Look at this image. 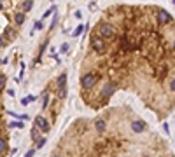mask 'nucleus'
Here are the masks:
<instances>
[{"mask_svg":"<svg viewBox=\"0 0 175 157\" xmlns=\"http://www.w3.org/2000/svg\"><path fill=\"white\" fill-rule=\"evenodd\" d=\"M35 100V96H26V98H23V100H21V105H28V103H32V101H33Z\"/></svg>","mask_w":175,"mask_h":157,"instance_id":"nucleus-13","label":"nucleus"},{"mask_svg":"<svg viewBox=\"0 0 175 157\" xmlns=\"http://www.w3.org/2000/svg\"><path fill=\"white\" fill-rule=\"evenodd\" d=\"M5 147H7V145H5V140H4V138H0V154L5 150Z\"/></svg>","mask_w":175,"mask_h":157,"instance_id":"nucleus-17","label":"nucleus"},{"mask_svg":"<svg viewBox=\"0 0 175 157\" xmlns=\"http://www.w3.org/2000/svg\"><path fill=\"white\" fill-rule=\"evenodd\" d=\"M68 51V44H63V45H61V52H67Z\"/></svg>","mask_w":175,"mask_h":157,"instance_id":"nucleus-26","label":"nucleus"},{"mask_svg":"<svg viewBox=\"0 0 175 157\" xmlns=\"http://www.w3.org/2000/svg\"><path fill=\"white\" fill-rule=\"evenodd\" d=\"M131 129L135 131V133H142V131H145V122H142V121H135L133 124H131Z\"/></svg>","mask_w":175,"mask_h":157,"instance_id":"nucleus-7","label":"nucleus"},{"mask_svg":"<svg viewBox=\"0 0 175 157\" xmlns=\"http://www.w3.org/2000/svg\"><path fill=\"white\" fill-rule=\"evenodd\" d=\"M114 89H116V87H114V84H112V82H107V84H105L103 89H102V98H103V101H107V100L110 98V96H112Z\"/></svg>","mask_w":175,"mask_h":157,"instance_id":"nucleus-5","label":"nucleus"},{"mask_svg":"<svg viewBox=\"0 0 175 157\" xmlns=\"http://www.w3.org/2000/svg\"><path fill=\"white\" fill-rule=\"evenodd\" d=\"M54 157H61V155H54Z\"/></svg>","mask_w":175,"mask_h":157,"instance_id":"nucleus-29","label":"nucleus"},{"mask_svg":"<svg viewBox=\"0 0 175 157\" xmlns=\"http://www.w3.org/2000/svg\"><path fill=\"white\" fill-rule=\"evenodd\" d=\"M46 145V138H39L37 140V148H42Z\"/></svg>","mask_w":175,"mask_h":157,"instance_id":"nucleus-16","label":"nucleus"},{"mask_svg":"<svg viewBox=\"0 0 175 157\" xmlns=\"http://www.w3.org/2000/svg\"><path fill=\"white\" fill-rule=\"evenodd\" d=\"M32 7H33V2H23L21 4V9H23L21 12H28Z\"/></svg>","mask_w":175,"mask_h":157,"instance_id":"nucleus-12","label":"nucleus"},{"mask_svg":"<svg viewBox=\"0 0 175 157\" xmlns=\"http://www.w3.org/2000/svg\"><path fill=\"white\" fill-rule=\"evenodd\" d=\"M30 136H32V140H35V141H37V140H39V131L33 127V129L30 131Z\"/></svg>","mask_w":175,"mask_h":157,"instance_id":"nucleus-14","label":"nucleus"},{"mask_svg":"<svg viewBox=\"0 0 175 157\" xmlns=\"http://www.w3.org/2000/svg\"><path fill=\"white\" fill-rule=\"evenodd\" d=\"M14 21H16L18 26H21L23 23H25V12H21V11L16 12V14H14Z\"/></svg>","mask_w":175,"mask_h":157,"instance_id":"nucleus-8","label":"nucleus"},{"mask_svg":"<svg viewBox=\"0 0 175 157\" xmlns=\"http://www.w3.org/2000/svg\"><path fill=\"white\" fill-rule=\"evenodd\" d=\"M33 154H35V148H32V150H28V152H26L25 157H33Z\"/></svg>","mask_w":175,"mask_h":157,"instance_id":"nucleus-23","label":"nucleus"},{"mask_svg":"<svg viewBox=\"0 0 175 157\" xmlns=\"http://www.w3.org/2000/svg\"><path fill=\"white\" fill-rule=\"evenodd\" d=\"M56 84H58V87H60V89H65V84H67V74H61L60 77H58Z\"/></svg>","mask_w":175,"mask_h":157,"instance_id":"nucleus-9","label":"nucleus"},{"mask_svg":"<svg viewBox=\"0 0 175 157\" xmlns=\"http://www.w3.org/2000/svg\"><path fill=\"white\" fill-rule=\"evenodd\" d=\"M116 30L110 23H100V39H112Z\"/></svg>","mask_w":175,"mask_h":157,"instance_id":"nucleus-1","label":"nucleus"},{"mask_svg":"<svg viewBox=\"0 0 175 157\" xmlns=\"http://www.w3.org/2000/svg\"><path fill=\"white\" fill-rule=\"evenodd\" d=\"M35 30H42V21H37V23H35Z\"/></svg>","mask_w":175,"mask_h":157,"instance_id":"nucleus-24","label":"nucleus"},{"mask_svg":"<svg viewBox=\"0 0 175 157\" xmlns=\"http://www.w3.org/2000/svg\"><path fill=\"white\" fill-rule=\"evenodd\" d=\"M158 21L161 23V25H166V23L172 21V16L166 11H163V9H158Z\"/></svg>","mask_w":175,"mask_h":157,"instance_id":"nucleus-6","label":"nucleus"},{"mask_svg":"<svg viewBox=\"0 0 175 157\" xmlns=\"http://www.w3.org/2000/svg\"><path fill=\"white\" fill-rule=\"evenodd\" d=\"M11 127H18V129H21V127H23V122H12V124H11Z\"/></svg>","mask_w":175,"mask_h":157,"instance_id":"nucleus-20","label":"nucleus"},{"mask_svg":"<svg viewBox=\"0 0 175 157\" xmlns=\"http://www.w3.org/2000/svg\"><path fill=\"white\" fill-rule=\"evenodd\" d=\"M95 126H96V131H105V121L103 119H96V122H95Z\"/></svg>","mask_w":175,"mask_h":157,"instance_id":"nucleus-10","label":"nucleus"},{"mask_svg":"<svg viewBox=\"0 0 175 157\" xmlns=\"http://www.w3.org/2000/svg\"><path fill=\"white\" fill-rule=\"evenodd\" d=\"M5 45V40H4V37H0V47H4Z\"/></svg>","mask_w":175,"mask_h":157,"instance_id":"nucleus-27","label":"nucleus"},{"mask_svg":"<svg viewBox=\"0 0 175 157\" xmlns=\"http://www.w3.org/2000/svg\"><path fill=\"white\" fill-rule=\"evenodd\" d=\"M96 84V75L95 74H84L81 77V86L82 87H93Z\"/></svg>","mask_w":175,"mask_h":157,"instance_id":"nucleus-4","label":"nucleus"},{"mask_svg":"<svg viewBox=\"0 0 175 157\" xmlns=\"http://www.w3.org/2000/svg\"><path fill=\"white\" fill-rule=\"evenodd\" d=\"M35 129H37V131L40 129L42 133H48L51 127H49V122L46 121L42 115H37V117H35Z\"/></svg>","mask_w":175,"mask_h":157,"instance_id":"nucleus-3","label":"nucleus"},{"mask_svg":"<svg viewBox=\"0 0 175 157\" xmlns=\"http://www.w3.org/2000/svg\"><path fill=\"white\" fill-rule=\"evenodd\" d=\"M48 103H49V96H48V93H46V94H44V101H42V108H46Z\"/></svg>","mask_w":175,"mask_h":157,"instance_id":"nucleus-18","label":"nucleus"},{"mask_svg":"<svg viewBox=\"0 0 175 157\" xmlns=\"http://www.w3.org/2000/svg\"><path fill=\"white\" fill-rule=\"evenodd\" d=\"M52 11H54V7H49V9H48V11H46V12H44L42 19H44V17H48V16H49V14H51V12H52Z\"/></svg>","mask_w":175,"mask_h":157,"instance_id":"nucleus-21","label":"nucleus"},{"mask_svg":"<svg viewBox=\"0 0 175 157\" xmlns=\"http://www.w3.org/2000/svg\"><path fill=\"white\" fill-rule=\"evenodd\" d=\"M5 86V75H0V89H4Z\"/></svg>","mask_w":175,"mask_h":157,"instance_id":"nucleus-19","label":"nucleus"},{"mask_svg":"<svg viewBox=\"0 0 175 157\" xmlns=\"http://www.w3.org/2000/svg\"><path fill=\"white\" fill-rule=\"evenodd\" d=\"M46 47H48V40H46V42L42 44V47H40V56H42V52L46 51Z\"/></svg>","mask_w":175,"mask_h":157,"instance_id":"nucleus-25","label":"nucleus"},{"mask_svg":"<svg viewBox=\"0 0 175 157\" xmlns=\"http://www.w3.org/2000/svg\"><path fill=\"white\" fill-rule=\"evenodd\" d=\"M5 39H9V40H12V39H16V31H12V28H5Z\"/></svg>","mask_w":175,"mask_h":157,"instance_id":"nucleus-11","label":"nucleus"},{"mask_svg":"<svg viewBox=\"0 0 175 157\" xmlns=\"http://www.w3.org/2000/svg\"><path fill=\"white\" fill-rule=\"evenodd\" d=\"M91 45H93V49H95L98 54H103L105 52V42H103V39H100L98 35H93L91 37Z\"/></svg>","mask_w":175,"mask_h":157,"instance_id":"nucleus-2","label":"nucleus"},{"mask_svg":"<svg viewBox=\"0 0 175 157\" xmlns=\"http://www.w3.org/2000/svg\"><path fill=\"white\" fill-rule=\"evenodd\" d=\"M2 9H4V4H0V11H2Z\"/></svg>","mask_w":175,"mask_h":157,"instance_id":"nucleus-28","label":"nucleus"},{"mask_svg":"<svg viewBox=\"0 0 175 157\" xmlns=\"http://www.w3.org/2000/svg\"><path fill=\"white\" fill-rule=\"evenodd\" d=\"M82 31H84V26H82V25H79L77 28H75V31H74V37H77V35H81V33H82Z\"/></svg>","mask_w":175,"mask_h":157,"instance_id":"nucleus-15","label":"nucleus"},{"mask_svg":"<svg viewBox=\"0 0 175 157\" xmlns=\"http://www.w3.org/2000/svg\"><path fill=\"white\" fill-rule=\"evenodd\" d=\"M60 98H61V100L67 98V89H60Z\"/></svg>","mask_w":175,"mask_h":157,"instance_id":"nucleus-22","label":"nucleus"}]
</instances>
